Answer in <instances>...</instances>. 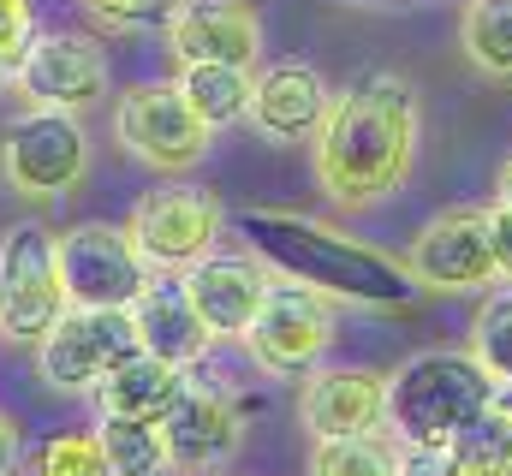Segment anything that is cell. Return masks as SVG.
<instances>
[{
	"label": "cell",
	"instance_id": "1",
	"mask_svg": "<svg viewBox=\"0 0 512 476\" xmlns=\"http://www.w3.org/2000/svg\"><path fill=\"white\" fill-rule=\"evenodd\" d=\"M417 143H423L417 84L405 72H387V66L364 72L334 96V108L310 143L316 191L346 215L376 209L405 191V179L417 167Z\"/></svg>",
	"mask_w": 512,
	"mask_h": 476
},
{
	"label": "cell",
	"instance_id": "2",
	"mask_svg": "<svg viewBox=\"0 0 512 476\" xmlns=\"http://www.w3.org/2000/svg\"><path fill=\"white\" fill-rule=\"evenodd\" d=\"M239 233L251 238V250L286 280H304L316 292H328L334 304H358V310H405L417 298V280L405 268V256H387L364 238L340 233L334 221L316 215H292V209H245Z\"/></svg>",
	"mask_w": 512,
	"mask_h": 476
},
{
	"label": "cell",
	"instance_id": "3",
	"mask_svg": "<svg viewBox=\"0 0 512 476\" xmlns=\"http://www.w3.org/2000/svg\"><path fill=\"white\" fill-rule=\"evenodd\" d=\"M501 387L477 352H417L387 375V435L399 447H459L489 423Z\"/></svg>",
	"mask_w": 512,
	"mask_h": 476
},
{
	"label": "cell",
	"instance_id": "4",
	"mask_svg": "<svg viewBox=\"0 0 512 476\" xmlns=\"http://www.w3.org/2000/svg\"><path fill=\"white\" fill-rule=\"evenodd\" d=\"M334 334H340V304L304 280L274 274L251 334H245V357L274 381H304L316 363H328Z\"/></svg>",
	"mask_w": 512,
	"mask_h": 476
},
{
	"label": "cell",
	"instance_id": "5",
	"mask_svg": "<svg viewBox=\"0 0 512 476\" xmlns=\"http://www.w3.org/2000/svg\"><path fill=\"white\" fill-rule=\"evenodd\" d=\"M72 310L60 280V233L42 221H18L0 238V340L36 346L60 316Z\"/></svg>",
	"mask_w": 512,
	"mask_h": 476
},
{
	"label": "cell",
	"instance_id": "6",
	"mask_svg": "<svg viewBox=\"0 0 512 476\" xmlns=\"http://www.w3.org/2000/svg\"><path fill=\"white\" fill-rule=\"evenodd\" d=\"M0 179L6 191L30 197V203H54L72 197L90 179V137L78 114H54V108H30L0 131Z\"/></svg>",
	"mask_w": 512,
	"mask_h": 476
},
{
	"label": "cell",
	"instance_id": "7",
	"mask_svg": "<svg viewBox=\"0 0 512 476\" xmlns=\"http://www.w3.org/2000/svg\"><path fill=\"white\" fill-rule=\"evenodd\" d=\"M114 137L131 161H143L149 173H191L209 155V125L197 119V108L185 102L179 78H149L131 84L126 96L114 102Z\"/></svg>",
	"mask_w": 512,
	"mask_h": 476
},
{
	"label": "cell",
	"instance_id": "8",
	"mask_svg": "<svg viewBox=\"0 0 512 476\" xmlns=\"http://www.w3.org/2000/svg\"><path fill=\"white\" fill-rule=\"evenodd\" d=\"M126 227L155 274H185L191 262H203L209 250H221L227 209H221L215 191H203L191 179H167V185H155V191H143L131 203Z\"/></svg>",
	"mask_w": 512,
	"mask_h": 476
},
{
	"label": "cell",
	"instance_id": "9",
	"mask_svg": "<svg viewBox=\"0 0 512 476\" xmlns=\"http://www.w3.org/2000/svg\"><path fill=\"white\" fill-rule=\"evenodd\" d=\"M137 322L131 310H84L72 304L42 340H36V375L54 393H96L126 357H137Z\"/></svg>",
	"mask_w": 512,
	"mask_h": 476
},
{
	"label": "cell",
	"instance_id": "10",
	"mask_svg": "<svg viewBox=\"0 0 512 476\" xmlns=\"http://www.w3.org/2000/svg\"><path fill=\"white\" fill-rule=\"evenodd\" d=\"M60 280H66V298L84 310H131L143 298V286L155 280V268L137 250L131 227L78 221L60 233Z\"/></svg>",
	"mask_w": 512,
	"mask_h": 476
},
{
	"label": "cell",
	"instance_id": "11",
	"mask_svg": "<svg viewBox=\"0 0 512 476\" xmlns=\"http://www.w3.org/2000/svg\"><path fill=\"white\" fill-rule=\"evenodd\" d=\"M405 268L417 280V292H441V298H459V292H483V286H501V262H495V238H489V209H441L435 221H423L411 250H405Z\"/></svg>",
	"mask_w": 512,
	"mask_h": 476
},
{
	"label": "cell",
	"instance_id": "12",
	"mask_svg": "<svg viewBox=\"0 0 512 476\" xmlns=\"http://www.w3.org/2000/svg\"><path fill=\"white\" fill-rule=\"evenodd\" d=\"M12 90L30 108L54 114H84L108 96V54L84 30H36L30 48L12 66Z\"/></svg>",
	"mask_w": 512,
	"mask_h": 476
},
{
	"label": "cell",
	"instance_id": "13",
	"mask_svg": "<svg viewBox=\"0 0 512 476\" xmlns=\"http://www.w3.org/2000/svg\"><path fill=\"white\" fill-rule=\"evenodd\" d=\"M167 453H173V476H215L233 465V453L245 447V411L239 393L221 381H197L185 369V393L167 411Z\"/></svg>",
	"mask_w": 512,
	"mask_h": 476
},
{
	"label": "cell",
	"instance_id": "14",
	"mask_svg": "<svg viewBox=\"0 0 512 476\" xmlns=\"http://www.w3.org/2000/svg\"><path fill=\"white\" fill-rule=\"evenodd\" d=\"M179 280H185L197 316L209 322V334L245 346L256 310H262V298H268V286H274V268H268L256 250H209V256L191 262Z\"/></svg>",
	"mask_w": 512,
	"mask_h": 476
},
{
	"label": "cell",
	"instance_id": "15",
	"mask_svg": "<svg viewBox=\"0 0 512 476\" xmlns=\"http://www.w3.org/2000/svg\"><path fill=\"white\" fill-rule=\"evenodd\" d=\"M298 423L310 441L387 429V375L364 363H316L298 381Z\"/></svg>",
	"mask_w": 512,
	"mask_h": 476
},
{
	"label": "cell",
	"instance_id": "16",
	"mask_svg": "<svg viewBox=\"0 0 512 476\" xmlns=\"http://www.w3.org/2000/svg\"><path fill=\"white\" fill-rule=\"evenodd\" d=\"M167 48L179 66H245L262 60V18L245 0H179L167 18Z\"/></svg>",
	"mask_w": 512,
	"mask_h": 476
},
{
	"label": "cell",
	"instance_id": "17",
	"mask_svg": "<svg viewBox=\"0 0 512 476\" xmlns=\"http://www.w3.org/2000/svg\"><path fill=\"white\" fill-rule=\"evenodd\" d=\"M328 108H334V84L310 60H274L268 72H256L251 84V125L280 149L316 143Z\"/></svg>",
	"mask_w": 512,
	"mask_h": 476
},
{
	"label": "cell",
	"instance_id": "18",
	"mask_svg": "<svg viewBox=\"0 0 512 476\" xmlns=\"http://www.w3.org/2000/svg\"><path fill=\"white\" fill-rule=\"evenodd\" d=\"M131 322H137V346H143V352L167 357V363H179V369H203L209 352L221 346V340L209 334V322L197 316V304H191V292H185L179 274H155V280L143 286V298L131 304Z\"/></svg>",
	"mask_w": 512,
	"mask_h": 476
},
{
	"label": "cell",
	"instance_id": "19",
	"mask_svg": "<svg viewBox=\"0 0 512 476\" xmlns=\"http://www.w3.org/2000/svg\"><path fill=\"white\" fill-rule=\"evenodd\" d=\"M185 393V369L155 352L126 357L102 387H96V411L102 417H131V423H167V411Z\"/></svg>",
	"mask_w": 512,
	"mask_h": 476
},
{
	"label": "cell",
	"instance_id": "20",
	"mask_svg": "<svg viewBox=\"0 0 512 476\" xmlns=\"http://www.w3.org/2000/svg\"><path fill=\"white\" fill-rule=\"evenodd\" d=\"M251 84L256 78L245 66H179V90L209 131H227V125L251 119Z\"/></svg>",
	"mask_w": 512,
	"mask_h": 476
},
{
	"label": "cell",
	"instance_id": "21",
	"mask_svg": "<svg viewBox=\"0 0 512 476\" xmlns=\"http://www.w3.org/2000/svg\"><path fill=\"white\" fill-rule=\"evenodd\" d=\"M459 48H465V60L483 78L512 84V0H465V12H459Z\"/></svg>",
	"mask_w": 512,
	"mask_h": 476
},
{
	"label": "cell",
	"instance_id": "22",
	"mask_svg": "<svg viewBox=\"0 0 512 476\" xmlns=\"http://www.w3.org/2000/svg\"><path fill=\"white\" fill-rule=\"evenodd\" d=\"M102 453L114 476H173V453H167V429L161 423H131V417H96Z\"/></svg>",
	"mask_w": 512,
	"mask_h": 476
},
{
	"label": "cell",
	"instance_id": "23",
	"mask_svg": "<svg viewBox=\"0 0 512 476\" xmlns=\"http://www.w3.org/2000/svg\"><path fill=\"white\" fill-rule=\"evenodd\" d=\"M399 441L387 429L364 435H328L310 447V476H399Z\"/></svg>",
	"mask_w": 512,
	"mask_h": 476
},
{
	"label": "cell",
	"instance_id": "24",
	"mask_svg": "<svg viewBox=\"0 0 512 476\" xmlns=\"http://www.w3.org/2000/svg\"><path fill=\"white\" fill-rule=\"evenodd\" d=\"M36 476H114V471H108V453H102L96 429H66V435L42 441Z\"/></svg>",
	"mask_w": 512,
	"mask_h": 476
},
{
	"label": "cell",
	"instance_id": "25",
	"mask_svg": "<svg viewBox=\"0 0 512 476\" xmlns=\"http://www.w3.org/2000/svg\"><path fill=\"white\" fill-rule=\"evenodd\" d=\"M471 352L512 387V286H501V292L483 298V310H477V322H471Z\"/></svg>",
	"mask_w": 512,
	"mask_h": 476
},
{
	"label": "cell",
	"instance_id": "26",
	"mask_svg": "<svg viewBox=\"0 0 512 476\" xmlns=\"http://www.w3.org/2000/svg\"><path fill=\"white\" fill-rule=\"evenodd\" d=\"M102 30H149V24H167L179 0H78Z\"/></svg>",
	"mask_w": 512,
	"mask_h": 476
},
{
	"label": "cell",
	"instance_id": "27",
	"mask_svg": "<svg viewBox=\"0 0 512 476\" xmlns=\"http://www.w3.org/2000/svg\"><path fill=\"white\" fill-rule=\"evenodd\" d=\"M30 36H36V6L30 0H0V60L6 66H18Z\"/></svg>",
	"mask_w": 512,
	"mask_h": 476
},
{
	"label": "cell",
	"instance_id": "28",
	"mask_svg": "<svg viewBox=\"0 0 512 476\" xmlns=\"http://www.w3.org/2000/svg\"><path fill=\"white\" fill-rule=\"evenodd\" d=\"M459 471V447H405L399 476H453Z\"/></svg>",
	"mask_w": 512,
	"mask_h": 476
},
{
	"label": "cell",
	"instance_id": "29",
	"mask_svg": "<svg viewBox=\"0 0 512 476\" xmlns=\"http://www.w3.org/2000/svg\"><path fill=\"white\" fill-rule=\"evenodd\" d=\"M489 238H495L501 280H512V209H507V203H495V209H489Z\"/></svg>",
	"mask_w": 512,
	"mask_h": 476
},
{
	"label": "cell",
	"instance_id": "30",
	"mask_svg": "<svg viewBox=\"0 0 512 476\" xmlns=\"http://www.w3.org/2000/svg\"><path fill=\"white\" fill-rule=\"evenodd\" d=\"M12 465H18V423L0 411V476L12 471Z\"/></svg>",
	"mask_w": 512,
	"mask_h": 476
},
{
	"label": "cell",
	"instance_id": "31",
	"mask_svg": "<svg viewBox=\"0 0 512 476\" xmlns=\"http://www.w3.org/2000/svg\"><path fill=\"white\" fill-rule=\"evenodd\" d=\"M495 203H507V209H512V155L501 161V179H495Z\"/></svg>",
	"mask_w": 512,
	"mask_h": 476
},
{
	"label": "cell",
	"instance_id": "32",
	"mask_svg": "<svg viewBox=\"0 0 512 476\" xmlns=\"http://www.w3.org/2000/svg\"><path fill=\"white\" fill-rule=\"evenodd\" d=\"M6 84H12V66H6V60H0V96H6Z\"/></svg>",
	"mask_w": 512,
	"mask_h": 476
},
{
	"label": "cell",
	"instance_id": "33",
	"mask_svg": "<svg viewBox=\"0 0 512 476\" xmlns=\"http://www.w3.org/2000/svg\"><path fill=\"white\" fill-rule=\"evenodd\" d=\"M6 476H12V471H6Z\"/></svg>",
	"mask_w": 512,
	"mask_h": 476
}]
</instances>
